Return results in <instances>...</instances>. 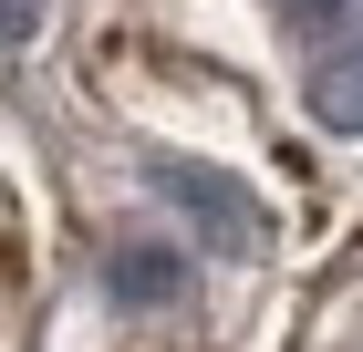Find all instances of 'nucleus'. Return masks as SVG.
I'll return each mask as SVG.
<instances>
[{
  "label": "nucleus",
  "mask_w": 363,
  "mask_h": 352,
  "mask_svg": "<svg viewBox=\"0 0 363 352\" xmlns=\"http://www.w3.org/2000/svg\"><path fill=\"white\" fill-rule=\"evenodd\" d=\"M104 290L125 300V311H156V300L187 290V259H177V249H156V239H135V249H114V259H104Z\"/></svg>",
  "instance_id": "nucleus-2"
},
{
  "label": "nucleus",
  "mask_w": 363,
  "mask_h": 352,
  "mask_svg": "<svg viewBox=\"0 0 363 352\" xmlns=\"http://www.w3.org/2000/svg\"><path fill=\"white\" fill-rule=\"evenodd\" d=\"M311 114L333 135H363V42H333V52L311 62Z\"/></svg>",
  "instance_id": "nucleus-3"
},
{
  "label": "nucleus",
  "mask_w": 363,
  "mask_h": 352,
  "mask_svg": "<svg viewBox=\"0 0 363 352\" xmlns=\"http://www.w3.org/2000/svg\"><path fill=\"white\" fill-rule=\"evenodd\" d=\"M31 31H42V0H0V52H21Z\"/></svg>",
  "instance_id": "nucleus-5"
},
{
  "label": "nucleus",
  "mask_w": 363,
  "mask_h": 352,
  "mask_svg": "<svg viewBox=\"0 0 363 352\" xmlns=\"http://www.w3.org/2000/svg\"><path fill=\"white\" fill-rule=\"evenodd\" d=\"M270 11L291 31H342V21H353V0H270Z\"/></svg>",
  "instance_id": "nucleus-4"
},
{
  "label": "nucleus",
  "mask_w": 363,
  "mask_h": 352,
  "mask_svg": "<svg viewBox=\"0 0 363 352\" xmlns=\"http://www.w3.org/2000/svg\"><path fill=\"white\" fill-rule=\"evenodd\" d=\"M156 197H167V208L187 217L208 249H228V259H259V249H270L259 197L239 187V176H218V166H156Z\"/></svg>",
  "instance_id": "nucleus-1"
}]
</instances>
